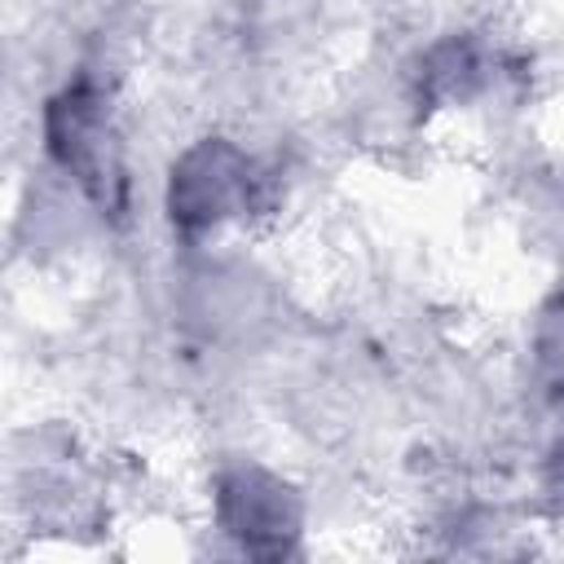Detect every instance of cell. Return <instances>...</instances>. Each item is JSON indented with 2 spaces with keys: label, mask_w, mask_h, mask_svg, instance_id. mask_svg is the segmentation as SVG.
Here are the masks:
<instances>
[{
  "label": "cell",
  "mask_w": 564,
  "mask_h": 564,
  "mask_svg": "<svg viewBox=\"0 0 564 564\" xmlns=\"http://www.w3.org/2000/svg\"><path fill=\"white\" fill-rule=\"evenodd\" d=\"M251 159L225 141H203L172 167V220L181 229H212L234 207H251Z\"/></svg>",
  "instance_id": "6da1fadb"
}]
</instances>
